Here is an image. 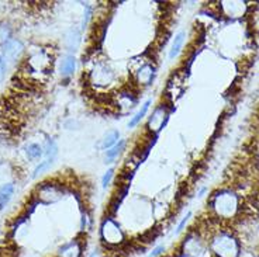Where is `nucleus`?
Masks as SVG:
<instances>
[{
  "mask_svg": "<svg viewBox=\"0 0 259 257\" xmlns=\"http://www.w3.org/2000/svg\"><path fill=\"white\" fill-rule=\"evenodd\" d=\"M212 207L218 218L231 220L238 212V197L230 190H222L214 195Z\"/></svg>",
  "mask_w": 259,
  "mask_h": 257,
  "instance_id": "f257e3e1",
  "label": "nucleus"
},
{
  "mask_svg": "<svg viewBox=\"0 0 259 257\" xmlns=\"http://www.w3.org/2000/svg\"><path fill=\"white\" fill-rule=\"evenodd\" d=\"M210 248L217 257H238L240 256V243L227 232H218L214 235Z\"/></svg>",
  "mask_w": 259,
  "mask_h": 257,
  "instance_id": "f03ea898",
  "label": "nucleus"
},
{
  "mask_svg": "<svg viewBox=\"0 0 259 257\" xmlns=\"http://www.w3.org/2000/svg\"><path fill=\"white\" fill-rule=\"evenodd\" d=\"M100 238L107 246H120L126 239L121 226L113 218H106L103 220L100 226Z\"/></svg>",
  "mask_w": 259,
  "mask_h": 257,
  "instance_id": "7ed1b4c3",
  "label": "nucleus"
},
{
  "mask_svg": "<svg viewBox=\"0 0 259 257\" xmlns=\"http://www.w3.org/2000/svg\"><path fill=\"white\" fill-rule=\"evenodd\" d=\"M247 3L241 1V0H225L221 1V10L222 13L227 17L231 19H240L245 13H247Z\"/></svg>",
  "mask_w": 259,
  "mask_h": 257,
  "instance_id": "20e7f679",
  "label": "nucleus"
},
{
  "mask_svg": "<svg viewBox=\"0 0 259 257\" xmlns=\"http://www.w3.org/2000/svg\"><path fill=\"white\" fill-rule=\"evenodd\" d=\"M62 197H64L62 188L55 185V184H44V185L40 187V191H38V198L45 204L58 201Z\"/></svg>",
  "mask_w": 259,
  "mask_h": 257,
  "instance_id": "39448f33",
  "label": "nucleus"
},
{
  "mask_svg": "<svg viewBox=\"0 0 259 257\" xmlns=\"http://www.w3.org/2000/svg\"><path fill=\"white\" fill-rule=\"evenodd\" d=\"M23 52V45L21 42L17 39H7L4 42L3 46V61H7V62H14L17 61Z\"/></svg>",
  "mask_w": 259,
  "mask_h": 257,
  "instance_id": "423d86ee",
  "label": "nucleus"
},
{
  "mask_svg": "<svg viewBox=\"0 0 259 257\" xmlns=\"http://www.w3.org/2000/svg\"><path fill=\"white\" fill-rule=\"evenodd\" d=\"M28 65H30V68L34 72L44 73V72H46L51 68V58L46 55L44 51H41V52L34 54V55L28 59Z\"/></svg>",
  "mask_w": 259,
  "mask_h": 257,
  "instance_id": "0eeeda50",
  "label": "nucleus"
},
{
  "mask_svg": "<svg viewBox=\"0 0 259 257\" xmlns=\"http://www.w3.org/2000/svg\"><path fill=\"white\" fill-rule=\"evenodd\" d=\"M183 252L185 255L190 257H199L204 253V245L203 242L197 236H189L185 239V243H183Z\"/></svg>",
  "mask_w": 259,
  "mask_h": 257,
  "instance_id": "6e6552de",
  "label": "nucleus"
},
{
  "mask_svg": "<svg viewBox=\"0 0 259 257\" xmlns=\"http://www.w3.org/2000/svg\"><path fill=\"white\" fill-rule=\"evenodd\" d=\"M167 117H168L167 107H165V106H159V107L155 109V111L152 112V115L149 117L148 128L151 129L152 132H158L159 129L164 127Z\"/></svg>",
  "mask_w": 259,
  "mask_h": 257,
  "instance_id": "1a4fd4ad",
  "label": "nucleus"
},
{
  "mask_svg": "<svg viewBox=\"0 0 259 257\" xmlns=\"http://www.w3.org/2000/svg\"><path fill=\"white\" fill-rule=\"evenodd\" d=\"M82 256V245L78 240H72L64 245L58 250V257H81Z\"/></svg>",
  "mask_w": 259,
  "mask_h": 257,
  "instance_id": "9d476101",
  "label": "nucleus"
},
{
  "mask_svg": "<svg viewBox=\"0 0 259 257\" xmlns=\"http://www.w3.org/2000/svg\"><path fill=\"white\" fill-rule=\"evenodd\" d=\"M154 74H155V69H154L152 65H142L138 71H137V74H135V76H137V82H138L139 84L147 86V84H149V83L152 82Z\"/></svg>",
  "mask_w": 259,
  "mask_h": 257,
  "instance_id": "9b49d317",
  "label": "nucleus"
},
{
  "mask_svg": "<svg viewBox=\"0 0 259 257\" xmlns=\"http://www.w3.org/2000/svg\"><path fill=\"white\" fill-rule=\"evenodd\" d=\"M75 68H76V59L74 55H66L62 58L61 64H59V71L62 76H71L75 72Z\"/></svg>",
  "mask_w": 259,
  "mask_h": 257,
  "instance_id": "f8f14e48",
  "label": "nucleus"
},
{
  "mask_svg": "<svg viewBox=\"0 0 259 257\" xmlns=\"http://www.w3.org/2000/svg\"><path fill=\"white\" fill-rule=\"evenodd\" d=\"M94 80L99 84H106L113 80V72L110 69H107L106 66H100L97 69H94Z\"/></svg>",
  "mask_w": 259,
  "mask_h": 257,
  "instance_id": "ddd939ff",
  "label": "nucleus"
},
{
  "mask_svg": "<svg viewBox=\"0 0 259 257\" xmlns=\"http://www.w3.org/2000/svg\"><path fill=\"white\" fill-rule=\"evenodd\" d=\"M13 193H14V185L11 183L3 184L0 187V211L7 205V202L10 201Z\"/></svg>",
  "mask_w": 259,
  "mask_h": 257,
  "instance_id": "4468645a",
  "label": "nucleus"
},
{
  "mask_svg": "<svg viewBox=\"0 0 259 257\" xmlns=\"http://www.w3.org/2000/svg\"><path fill=\"white\" fill-rule=\"evenodd\" d=\"M183 41H185V33H179L176 34L173 41H172V46H171V51H169V59H175L176 56L179 55L182 45H183Z\"/></svg>",
  "mask_w": 259,
  "mask_h": 257,
  "instance_id": "2eb2a0df",
  "label": "nucleus"
},
{
  "mask_svg": "<svg viewBox=\"0 0 259 257\" xmlns=\"http://www.w3.org/2000/svg\"><path fill=\"white\" fill-rule=\"evenodd\" d=\"M119 138H120V132H119V131H116V129L109 131V132L104 135V138L102 139V149L107 150V149L113 147L119 142Z\"/></svg>",
  "mask_w": 259,
  "mask_h": 257,
  "instance_id": "dca6fc26",
  "label": "nucleus"
},
{
  "mask_svg": "<svg viewBox=\"0 0 259 257\" xmlns=\"http://www.w3.org/2000/svg\"><path fill=\"white\" fill-rule=\"evenodd\" d=\"M81 44V31L78 28H72L69 30L68 36H66V45L69 49L76 51V48Z\"/></svg>",
  "mask_w": 259,
  "mask_h": 257,
  "instance_id": "f3484780",
  "label": "nucleus"
},
{
  "mask_svg": "<svg viewBox=\"0 0 259 257\" xmlns=\"http://www.w3.org/2000/svg\"><path fill=\"white\" fill-rule=\"evenodd\" d=\"M151 103H152V100L149 99V100H147L145 103H144V104H142V106H141V109H139V110L135 112V115H134L132 118L130 119V122H129L130 128H134V127H135V125L138 124L139 121H141V119L145 117V114H147V111H148L149 106H151Z\"/></svg>",
  "mask_w": 259,
  "mask_h": 257,
  "instance_id": "a211bd4d",
  "label": "nucleus"
},
{
  "mask_svg": "<svg viewBox=\"0 0 259 257\" xmlns=\"http://www.w3.org/2000/svg\"><path fill=\"white\" fill-rule=\"evenodd\" d=\"M126 147V141H119L116 145L106 150V163H111L116 157L121 153V150Z\"/></svg>",
  "mask_w": 259,
  "mask_h": 257,
  "instance_id": "6ab92c4d",
  "label": "nucleus"
},
{
  "mask_svg": "<svg viewBox=\"0 0 259 257\" xmlns=\"http://www.w3.org/2000/svg\"><path fill=\"white\" fill-rule=\"evenodd\" d=\"M43 147L37 145V144H30L27 147H26V155L30 160H37L40 157L43 156Z\"/></svg>",
  "mask_w": 259,
  "mask_h": 257,
  "instance_id": "aec40b11",
  "label": "nucleus"
},
{
  "mask_svg": "<svg viewBox=\"0 0 259 257\" xmlns=\"http://www.w3.org/2000/svg\"><path fill=\"white\" fill-rule=\"evenodd\" d=\"M56 150H58V147H56L55 142H54L52 139H48L45 144L46 159H52V160H54V157H55V155H56Z\"/></svg>",
  "mask_w": 259,
  "mask_h": 257,
  "instance_id": "412c9836",
  "label": "nucleus"
},
{
  "mask_svg": "<svg viewBox=\"0 0 259 257\" xmlns=\"http://www.w3.org/2000/svg\"><path fill=\"white\" fill-rule=\"evenodd\" d=\"M52 162H54L52 159H45L44 162H41V163H40V165L36 167V170H34V175H33V176H34V177H37V176L41 175L43 172L48 170V169L51 167V165H52Z\"/></svg>",
  "mask_w": 259,
  "mask_h": 257,
  "instance_id": "4be33fe9",
  "label": "nucleus"
},
{
  "mask_svg": "<svg viewBox=\"0 0 259 257\" xmlns=\"http://www.w3.org/2000/svg\"><path fill=\"white\" fill-rule=\"evenodd\" d=\"M113 175H114V169H109L106 173H104V176L102 177V187L103 188H106L109 184H110L111 179H113Z\"/></svg>",
  "mask_w": 259,
  "mask_h": 257,
  "instance_id": "5701e85b",
  "label": "nucleus"
},
{
  "mask_svg": "<svg viewBox=\"0 0 259 257\" xmlns=\"http://www.w3.org/2000/svg\"><path fill=\"white\" fill-rule=\"evenodd\" d=\"M164 252H165V246H164V245H159V246H157V248L149 253L148 257H159Z\"/></svg>",
  "mask_w": 259,
  "mask_h": 257,
  "instance_id": "b1692460",
  "label": "nucleus"
},
{
  "mask_svg": "<svg viewBox=\"0 0 259 257\" xmlns=\"http://www.w3.org/2000/svg\"><path fill=\"white\" fill-rule=\"evenodd\" d=\"M190 215H192V214L189 212V214L186 215L185 218L182 220V222L179 223V226H177V229H176V233H179V232H182V230H183V228H185V225H186V223H187V220H189V218H190Z\"/></svg>",
  "mask_w": 259,
  "mask_h": 257,
  "instance_id": "393cba45",
  "label": "nucleus"
},
{
  "mask_svg": "<svg viewBox=\"0 0 259 257\" xmlns=\"http://www.w3.org/2000/svg\"><path fill=\"white\" fill-rule=\"evenodd\" d=\"M4 73V61H3V58L0 56V77L3 76Z\"/></svg>",
  "mask_w": 259,
  "mask_h": 257,
  "instance_id": "a878e982",
  "label": "nucleus"
},
{
  "mask_svg": "<svg viewBox=\"0 0 259 257\" xmlns=\"http://www.w3.org/2000/svg\"><path fill=\"white\" fill-rule=\"evenodd\" d=\"M21 257H38V256H36V255H23Z\"/></svg>",
  "mask_w": 259,
  "mask_h": 257,
  "instance_id": "bb28decb",
  "label": "nucleus"
},
{
  "mask_svg": "<svg viewBox=\"0 0 259 257\" xmlns=\"http://www.w3.org/2000/svg\"><path fill=\"white\" fill-rule=\"evenodd\" d=\"M258 160H259V149H258Z\"/></svg>",
  "mask_w": 259,
  "mask_h": 257,
  "instance_id": "cd10ccee",
  "label": "nucleus"
}]
</instances>
